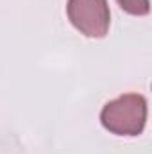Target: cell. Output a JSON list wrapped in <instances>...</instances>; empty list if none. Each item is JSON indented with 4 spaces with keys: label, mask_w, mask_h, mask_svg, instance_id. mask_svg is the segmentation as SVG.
Returning <instances> with one entry per match:
<instances>
[{
    "label": "cell",
    "mask_w": 152,
    "mask_h": 154,
    "mask_svg": "<svg viewBox=\"0 0 152 154\" xmlns=\"http://www.w3.org/2000/svg\"><path fill=\"white\" fill-rule=\"evenodd\" d=\"M102 125L118 136H138L145 129L147 100L140 93H125L108 102L100 113Z\"/></svg>",
    "instance_id": "6da1fadb"
},
{
    "label": "cell",
    "mask_w": 152,
    "mask_h": 154,
    "mask_svg": "<svg viewBox=\"0 0 152 154\" xmlns=\"http://www.w3.org/2000/svg\"><path fill=\"white\" fill-rule=\"evenodd\" d=\"M68 18L88 38H104L109 31V5L106 0H68Z\"/></svg>",
    "instance_id": "7a4b0ae2"
},
{
    "label": "cell",
    "mask_w": 152,
    "mask_h": 154,
    "mask_svg": "<svg viewBox=\"0 0 152 154\" xmlns=\"http://www.w3.org/2000/svg\"><path fill=\"white\" fill-rule=\"evenodd\" d=\"M120 7L134 16H145L150 11V2L149 0H116Z\"/></svg>",
    "instance_id": "3957f363"
}]
</instances>
